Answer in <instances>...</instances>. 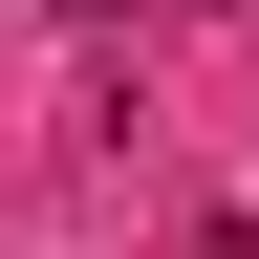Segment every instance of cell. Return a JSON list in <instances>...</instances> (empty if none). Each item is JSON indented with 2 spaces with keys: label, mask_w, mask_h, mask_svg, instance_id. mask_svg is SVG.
Listing matches in <instances>:
<instances>
[{
  "label": "cell",
  "mask_w": 259,
  "mask_h": 259,
  "mask_svg": "<svg viewBox=\"0 0 259 259\" xmlns=\"http://www.w3.org/2000/svg\"><path fill=\"white\" fill-rule=\"evenodd\" d=\"M87 22H108V0H87Z\"/></svg>",
  "instance_id": "1"
}]
</instances>
